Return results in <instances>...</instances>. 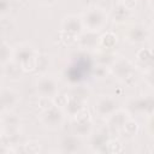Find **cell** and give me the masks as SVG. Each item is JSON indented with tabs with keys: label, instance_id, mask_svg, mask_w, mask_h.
Masks as SVG:
<instances>
[{
	"label": "cell",
	"instance_id": "9",
	"mask_svg": "<svg viewBox=\"0 0 154 154\" xmlns=\"http://www.w3.org/2000/svg\"><path fill=\"white\" fill-rule=\"evenodd\" d=\"M117 109H118V101L109 95H102L96 100L95 112L100 118L107 119Z\"/></svg>",
	"mask_w": 154,
	"mask_h": 154
},
{
	"label": "cell",
	"instance_id": "23",
	"mask_svg": "<svg viewBox=\"0 0 154 154\" xmlns=\"http://www.w3.org/2000/svg\"><path fill=\"white\" fill-rule=\"evenodd\" d=\"M117 45V36L112 31H108L100 36V45L99 48L106 49V51H113V48Z\"/></svg>",
	"mask_w": 154,
	"mask_h": 154
},
{
	"label": "cell",
	"instance_id": "13",
	"mask_svg": "<svg viewBox=\"0 0 154 154\" xmlns=\"http://www.w3.org/2000/svg\"><path fill=\"white\" fill-rule=\"evenodd\" d=\"M83 22L82 18L75 14H70L64 17L63 22H61V30L65 32H69L71 35H75L78 37V35L83 31Z\"/></svg>",
	"mask_w": 154,
	"mask_h": 154
},
{
	"label": "cell",
	"instance_id": "21",
	"mask_svg": "<svg viewBox=\"0 0 154 154\" xmlns=\"http://www.w3.org/2000/svg\"><path fill=\"white\" fill-rule=\"evenodd\" d=\"M2 70H4V75L5 77H7L8 79L11 81H18L22 78V75H23V69L20 67L19 64H17L14 60H11L10 63L5 64L2 66Z\"/></svg>",
	"mask_w": 154,
	"mask_h": 154
},
{
	"label": "cell",
	"instance_id": "1",
	"mask_svg": "<svg viewBox=\"0 0 154 154\" xmlns=\"http://www.w3.org/2000/svg\"><path fill=\"white\" fill-rule=\"evenodd\" d=\"M38 53L29 43H20L13 48V60L20 65L24 72L34 71L37 67Z\"/></svg>",
	"mask_w": 154,
	"mask_h": 154
},
{
	"label": "cell",
	"instance_id": "17",
	"mask_svg": "<svg viewBox=\"0 0 154 154\" xmlns=\"http://www.w3.org/2000/svg\"><path fill=\"white\" fill-rule=\"evenodd\" d=\"M19 118L17 114L12 113L11 111H2L1 113V125L2 131H7L10 136H12V132H17L19 126Z\"/></svg>",
	"mask_w": 154,
	"mask_h": 154
},
{
	"label": "cell",
	"instance_id": "14",
	"mask_svg": "<svg viewBox=\"0 0 154 154\" xmlns=\"http://www.w3.org/2000/svg\"><path fill=\"white\" fill-rule=\"evenodd\" d=\"M132 14V10L128 8L122 1H118L112 8H111V13L109 17L113 20V23L117 24H124L126 23Z\"/></svg>",
	"mask_w": 154,
	"mask_h": 154
},
{
	"label": "cell",
	"instance_id": "16",
	"mask_svg": "<svg viewBox=\"0 0 154 154\" xmlns=\"http://www.w3.org/2000/svg\"><path fill=\"white\" fill-rule=\"evenodd\" d=\"M60 150L63 153H76L81 149L82 147V142H81V137L75 135H65L60 138Z\"/></svg>",
	"mask_w": 154,
	"mask_h": 154
},
{
	"label": "cell",
	"instance_id": "27",
	"mask_svg": "<svg viewBox=\"0 0 154 154\" xmlns=\"http://www.w3.org/2000/svg\"><path fill=\"white\" fill-rule=\"evenodd\" d=\"M143 78H144V82L147 83V85L150 87L152 89H154V66L146 70Z\"/></svg>",
	"mask_w": 154,
	"mask_h": 154
},
{
	"label": "cell",
	"instance_id": "10",
	"mask_svg": "<svg viewBox=\"0 0 154 154\" xmlns=\"http://www.w3.org/2000/svg\"><path fill=\"white\" fill-rule=\"evenodd\" d=\"M109 134L106 129H100L96 131H93L90 135L89 146L90 149L95 153H105L107 152V146L109 142Z\"/></svg>",
	"mask_w": 154,
	"mask_h": 154
},
{
	"label": "cell",
	"instance_id": "6",
	"mask_svg": "<svg viewBox=\"0 0 154 154\" xmlns=\"http://www.w3.org/2000/svg\"><path fill=\"white\" fill-rule=\"evenodd\" d=\"M128 111L130 114L150 116L154 113V96L146 95L131 99L128 102Z\"/></svg>",
	"mask_w": 154,
	"mask_h": 154
},
{
	"label": "cell",
	"instance_id": "30",
	"mask_svg": "<svg viewBox=\"0 0 154 154\" xmlns=\"http://www.w3.org/2000/svg\"><path fill=\"white\" fill-rule=\"evenodd\" d=\"M146 130H147V134L152 138H154V113L148 116L147 122H146Z\"/></svg>",
	"mask_w": 154,
	"mask_h": 154
},
{
	"label": "cell",
	"instance_id": "36",
	"mask_svg": "<svg viewBox=\"0 0 154 154\" xmlns=\"http://www.w3.org/2000/svg\"><path fill=\"white\" fill-rule=\"evenodd\" d=\"M148 5H149L150 10L154 12V0H148Z\"/></svg>",
	"mask_w": 154,
	"mask_h": 154
},
{
	"label": "cell",
	"instance_id": "19",
	"mask_svg": "<svg viewBox=\"0 0 154 154\" xmlns=\"http://www.w3.org/2000/svg\"><path fill=\"white\" fill-rule=\"evenodd\" d=\"M136 60H137V65L146 67V70L154 66V49L141 48L136 53Z\"/></svg>",
	"mask_w": 154,
	"mask_h": 154
},
{
	"label": "cell",
	"instance_id": "4",
	"mask_svg": "<svg viewBox=\"0 0 154 154\" xmlns=\"http://www.w3.org/2000/svg\"><path fill=\"white\" fill-rule=\"evenodd\" d=\"M40 120L48 129H52V130L58 129L63 125L65 120V111L53 103L52 106L45 108L41 112Z\"/></svg>",
	"mask_w": 154,
	"mask_h": 154
},
{
	"label": "cell",
	"instance_id": "5",
	"mask_svg": "<svg viewBox=\"0 0 154 154\" xmlns=\"http://www.w3.org/2000/svg\"><path fill=\"white\" fill-rule=\"evenodd\" d=\"M109 72L120 82H128L132 79L135 73V65L126 58L118 57L109 66Z\"/></svg>",
	"mask_w": 154,
	"mask_h": 154
},
{
	"label": "cell",
	"instance_id": "18",
	"mask_svg": "<svg viewBox=\"0 0 154 154\" xmlns=\"http://www.w3.org/2000/svg\"><path fill=\"white\" fill-rule=\"evenodd\" d=\"M73 131L79 137L90 136L94 131L93 128V120L90 119H75L73 123Z\"/></svg>",
	"mask_w": 154,
	"mask_h": 154
},
{
	"label": "cell",
	"instance_id": "7",
	"mask_svg": "<svg viewBox=\"0 0 154 154\" xmlns=\"http://www.w3.org/2000/svg\"><path fill=\"white\" fill-rule=\"evenodd\" d=\"M36 89L40 96L53 99L59 93V82L52 75H41L36 79Z\"/></svg>",
	"mask_w": 154,
	"mask_h": 154
},
{
	"label": "cell",
	"instance_id": "35",
	"mask_svg": "<svg viewBox=\"0 0 154 154\" xmlns=\"http://www.w3.org/2000/svg\"><path fill=\"white\" fill-rule=\"evenodd\" d=\"M122 2H123L128 8H130V10H134L135 6H136V0H123Z\"/></svg>",
	"mask_w": 154,
	"mask_h": 154
},
{
	"label": "cell",
	"instance_id": "25",
	"mask_svg": "<svg viewBox=\"0 0 154 154\" xmlns=\"http://www.w3.org/2000/svg\"><path fill=\"white\" fill-rule=\"evenodd\" d=\"M138 123L135 120V119H132L131 117L125 122V124H124V126H123V130L122 131H124L125 132V135H128V136H135L136 134H137V131H138Z\"/></svg>",
	"mask_w": 154,
	"mask_h": 154
},
{
	"label": "cell",
	"instance_id": "28",
	"mask_svg": "<svg viewBox=\"0 0 154 154\" xmlns=\"http://www.w3.org/2000/svg\"><path fill=\"white\" fill-rule=\"evenodd\" d=\"M60 40L65 43V45H72V43H75V42H77V36H75V35H71V34H69V32H65V31H63V30H60Z\"/></svg>",
	"mask_w": 154,
	"mask_h": 154
},
{
	"label": "cell",
	"instance_id": "20",
	"mask_svg": "<svg viewBox=\"0 0 154 154\" xmlns=\"http://www.w3.org/2000/svg\"><path fill=\"white\" fill-rule=\"evenodd\" d=\"M85 103L87 101L83 100V99H79V97H76V96H72L69 94V102L67 105L65 106L64 111L71 116V117H76L81 111H83L85 108Z\"/></svg>",
	"mask_w": 154,
	"mask_h": 154
},
{
	"label": "cell",
	"instance_id": "8",
	"mask_svg": "<svg viewBox=\"0 0 154 154\" xmlns=\"http://www.w3.org/2000/svg\"><path fill=\"white\" fill-rule=\"evenodd\" d=\"M149 35H150L149 29L144 24L136 23V24L130 25L126 29L124 37L126 42H129L130 45H141L149 38Z\"/></svg>",
	"mask_w": 154,
	"mask_h": 154
},
{
	"label": "cell",
	"instance_id": "32",
	"mask_svg": "<svg viewBox=\"0 0 154 154\" xmlns=\"http://www.w3.org/2000/svg\"><path fill=\"white\" fill-rule=\"evenodd\" d=\"M10 8H11V4L10 0H0V16L4 18L6 14L10 13Z\"/></svg>",
	"mask_w": 154,
	"mask_h": 154
},
{
	"label": "cell",
	"instance_id": "29",
	"mask_svg": "<svg viewBox=\"0 0 154 154\" xmlns=\"http://www.w3.org/2000/svg\"><path fill=\"white\" fill-rule=\"evenodd\" d=\"M123 150V146L118 140H109L107 146V152L109 153H118Z\"/></svg>",
	"mask_w": 154,
	"mask_h": 154
},
{
	"label": "cell",
	"instance_id": "22",
	"mask_svg": "<svg viewBox=\"0 0 154 154\" xmlns=\"http://www.w3.org/2000/svg\"><path fill=\"white\" fill-rule=\"evenodd\" d=\"M116 59H117V55L113 53V51H106V49H101L95 57V61L97 65H102L107 67H109Z\"/></svg>",
	"mask_w": 154,
	"mask_h": 154
},
{
	"label": "cell",
	"instance_id": "37",
	"mask_svg": "<svg viewBox=\"0 0 154 154\" xmlns=\"http://www.w3.org/2000/svg\"><path fill=\"white\" fill-rule=\"evenodd\" d=\"M153 28H154V19H153Z\"/></svg>",
	"mask_w": 154,
	"mask_h": 154
},
{
	"label": "cell",
	"instance_id": "24",
	"mask_svg": "<svg viewBox=\"0 0 154 154\" xmlns=\"http://www.w3.org/2000/svg\"><path fill=\"white\" fill-rule=\"evenodd\" d=\"M0 57H1V65L4 66L5 64L10 63L13 60V48L7 43L6 40H2L1 42V48H0Z\"/></svg>",
	"mask_w": 154,
	"mask_h": 154
},
{
	"label": "cell",
	"instance_id": "34",
	"mask_svg": "<svg viewBox=\"0 0 154 154\" xmlns=\"http://www.w3.org/2000/svg\"><path fill=\"white\" fill-rule=\"evenodd\" d=\"M97 2H99V7H101V8H103V10H106V8H112L118 1L117 0H97Z\"/></svg>",
	"mask_w": 154,
	"mask_h": 154
},
{
	"label": "cell",
	"instance_id": "12",
	"mask_svg": "<svg viewBox=\"0 0 154 154\" xmlns=\"http://www.w3.org/2000/svg\"><path fill=\"white\" fill-rule=\"evenodd\" d=\"M19 94L12 88L4 87L0 93V103H1V111H11L13 107L17 106L19 102Z\"/></svg>",
	"mask_w": 154,
	"mask_h": 154
},
{
	"label": "cell",
	"instance_id": "31",
	"mask_svg": "<svg viewBox=\"0 0 154 154\" xmlns=\"http://www.w3.org/2000/svg\"><path fill=\"white\" fill-rule=\"evenodd\" d=\"M24 150L28 153H38L40 152V143L37 141H30L25 144Z\"/></svg>",
	"mask_w": 154,
	"mask_h": 154
},
{
	"label": "cell",
	"instance_id": "26",
	"mask_svg": "<svg viewBox=\"0 0 154 154\" xmlns=\"http://www.w3.org/2000/svg\"><path fill=\"white\" fill-rule=\"evenodd\" d=\"M52 101H53V103L55 105V106H58V107H60V108H65V106L67 105V102H69V93H58L53 99H52Z\"/></svg>",
	"mask_w": 154,
	"mask_h": 154
},
{
	"label": "cell",
	"instance_id": "15",
	"mask_svg": "<svg viewBox=\"0 0 154 154\" xmlns=\"http://www.w3.org/2000/svg\"><path fill=\"white\" fill-rule=\"evenodd\" d=\"M130 118V113L126 109H117L116 112H113L108 118H107V123H108V128L113 131H119L123 130V126L125 124V122Z\"/></svg>",
	"mask_w": 154,
	"mask_h": 154
},
{
	"label": "cell",
	"instance_id": "11",
	"mask_svg": "<svg viewBox=\"0 0 154 154\" xmlns=\"http://www.w3.org/2000/svg\"><path fill=\"white\" fill-rule=\"evenodd\" d=\"M100 36L101 35H99V31L85 30L78 35L77 43L82 49H95V48H99Z\"/></svg>",
	"mask_w": 154,
	"mask_h": 154
},
{
	"label": "cell",
	"instance_id": "2",
	"mask_svg": "<svg viewBox=\"0 0 154 154\" xmlns=\"http://www.w3.org/2000/svg\"><path fill=\"white\" fill-rule=\"evenodd\" d=\"M107 20H108V14L106 10L99 6L88 8L82 16V22L85 30H91V31L102 30L106 26Z\"/></svg>",
	"mask_w": 154,
	"mask_h": 154
},
{
	"label": "cell",
	"instance_id": "3",
	"mask_svg": "<svg viewBox=\"0 0 154 154\" xmlns=\"http://www.w3.org/2000/svg\"><path fill=\"white\" fill-rule=\"evenodd\" d=\"M91 69L90 59L88 54L77 55L76 59L69 65V69L66 70V78H69L71 82H81L85 78V75Z\"/></svg>",
	"mask_w": 154,
	"mask_h": 154
},
{
	"label": "cell",
	"instance_id": "33",
	"mask_svg": "<svg viewBox=\"0 0 154 154\" xmlns=\"http://www.w3.org/2000/svg\"><path fill=\"white\" fill-rule=\"evenodd\" d=\"M108 70H109V67H107V66L97 65V66H95V69H94V75H95L96 77H99V78H103V77H106Z\"/></svg>",
	"mask_w": 154,
	"mask_h": 154
}]
</instances>
